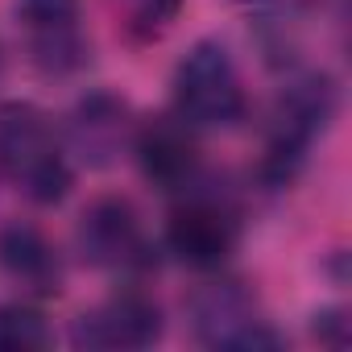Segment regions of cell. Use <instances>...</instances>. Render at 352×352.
Listing matches in <instances>:
<instances>
[{"label": "cell", "mask_w": 352, "mask_h": 352, "mask_svg": "<svg viewBox=\"0 0 352 352\" xmlns=\"http://www.w3.org/2000/svg\"><path fill=\"white\" fill-rule=\"evenodd\" d=\"M17 17L25 21V30L34 34L38 58L46 67H75L83 54L79 42V25H75V0H13Z\"/></svg>", "instance_id": "obj_10"}, {"label": "cell", "mask_w": 352, "mask_h": 352, "mask_svg": "<svg viewBox=\"0 0 352 352\" xmlns=\"http://www.w3.org/2000/svg\"><path fill=\"white\" fill-rule=\"evenodd\" d=\"M0 170L34 204H58L71 191V162L58 129L34 104H0Z\"/></svg>", "instance_id": "obj_1"}, {"label": "cell", "mask_w": 352, "mask_h": 352, "mask_svg": "<svg viewBox=\"0 0 352 352\" xmlns=\"http://www.w3.org/2000/svg\"><path fill=\"white\" fill-rule=\"evenodd\" d=\"M191 124L179 120V116H157L149 120L141 133H137V153H141V166L145 174L174 191V187H187L195 179V166H199V153H195V141L187 133Z\"/></svg>", "instance_id": "obj_8"}, {"label": "cell", "mask_w": 352, "mask_h": 352, "mask_svg": "<svg viewBox=\"0 0 352 352\" xmlns=\"http://www.w3.org/2000/svg\"><path fill=\"white\" fill-rule=\"evenodd\" d=\"M79 249L91 265L104 270H133L149 261V245H145V228L141 216L129 199H96L83 220H79Z\"/></svg>", "instance_id": "obj_6"}, {"label": "cell", "mask_w": 352, "mask_h": 352, "mask_svg": "<svg viewBox=\"0 0 352 352\" xmlns=\"http://www.w3.org/2000/svg\"><path fill=\"white\" fill-rule=\"evenodd\" d=\"M179 5H183V0H129V25L141 38H157L174 21Z\"/></svg>", "instance_id": "obj_13"}, {"label": "cell", "mask_w": 352, "mask_h": 352, "mask_svg": "<svg viewBox=\"0 0 352 352\" xmlns=\"http://www.w3.org/2000/svg\"><path fill=\"white\" fill-rule=\"evenodd\" d=\"M241 241L236 216L216 199H187L166 224V245L191 270H220Z\"/></svg>", "instance_id": "obj_5"}, {"label": "cell", "mask_w": 352, "mask_h": 352, "mask_svg": "<svg viewBox=\"0 0 352 352\" xmlns=\"http://www.w3.org/2000/svg\"><path fill=\"white\" fill-rule=\"evenodd\" d=\"M54 336H50V323L42 311L25 307V302H5L0 307V352H34V348H46Z\"/></svg>", "instance_id": "obj_12"}, {"label": "cell", "mask_w": 352, "mask_h": 352, "mask_svg": "<svg viewBox=\"0 0 352 352\" xmlns=\"http://www.w3.org/2000/svg\"><path fill=\"white\" fill-rule=\"evenodd\" d=\"M191 319L204 344L212 348H278V331L257 315L253 298L236 282H216L195 294Z\"/></svg>", "instance_id": "obj_4"}, {"label": "cell", "mask_w": 352, "mask_h": 352, "mask_svg": "<svg viewBox=\"0 0 352 352\" xmlns=\"http://www.w3.org/2000/svg\"><path fill=\"white\" fill-rule=\"evenodd\" d=\"M133 137V120H129V104L116 96H87L75 116H71V145L83 162L91 166H108L120 145Z\"/></svg>", "instance_id": "obj_9"}, {"label": "cell", "mask_w": 352, "mask_h": 352, "mask_svg": "<svg viewBox=\"0 0 352 352\" xmlns=\"http://www.w3.org/2000/svg\"><path fill=\"white\" fill-rule=\"evenodd\" d=\"M241 71L220 42H195L187 58L174 67V112L191 129H228L245 116Z\"/></svg>", "instance_id": "obj_2"}, {"label": "cell", "mask_w": 352, "mask_h": 352, "mask_svg": "<svg viewBox=\"0 0 352 352\" xmlns=\"http://www.w3.org/2000/svg\"><path fill=\"white\" fill-rule=\"evenodd\" d=\"M157 340H162V311L141 290L112 294L75 323L79 348H149Z\"/></svg>", "instance_id": "obj_7"}, {"label": "cell", "mask_w": 352, "mask_h": 352, "mask_svg": "<svg viewBox=\"0 0 352 352\" xmlns=\"http://www.w3.org/2000/svg\"><path fill=\"white\" fill-rule=\"evenodd\" d=\"M0 270L38 294H58V282H63V265H58L54 245L30 224L0 228Z\"/></svg>", "instance_id": "obj_11"}, {"label": "cell", "mask_w": 352, "mask_h": 352, "mask_svg": "<svg viewBox=\"0 0 352 352\" xmlns=\"http://www.w3.org/2000/svg\"><path fill=\"white\" fill-rule=\"evenodd\" d=\"M331 104H336V96L323 75H307L278 96L274 124H270V153H265V170L274 179H290L294 174V166L307 157L311 141L327 129Z\"/></svg>", "instance_id": "obj_3"}]
</instances>
